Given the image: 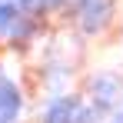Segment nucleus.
<instances>
[{
    "mask_svg": "<svg viewBox=\"0 0 123 123\" xmlns=\"http://www.w3.org/2000/svg\"><path fill=\"white\" fill-rule=\"evenodd\" d=\"M30 30H33V23H30V20H23V17H20V20L13 23V30H10V37H13V40L20 43V40H27V37H30Z\"/></svg>",
    "mask_w": 123,
    "mask_h": 123,
    "instance_id": "6",
    "label": "nucleus"
},
{
    "mask_svg": "<svg viewBox=\"0 0 123 123\" xmlns=\"http://www.w3.org/2000/svg\"><path fill=\"white\" fill-rule=\"evenodd\" d=\"M20 103H23V100H20V90H17L10 80H0V123L17 120Z\"/></svg>",
    "mask_w": 123,
    "mask_h": 123,
    "instance_id": "4",
    "label": "nucleus"
},
{
    "mask_svg": "<svg viewBox=\"0 0 123 123\" xmlns=\"http://www.w3.org/2000/svg\"><path fill=\"white\" fill-rule=\"evenodd\" d=\"M17 20V0H0V33H10Z\"/></svg>",
    "mask_w": 123,
    "mask_h": 123,
    "instance_id": "5",
    "label": "nucleus"
},
{
    "mask_svg": "<svg viewBox=\"0 0 123 123\" xmlns=\"http://www.w3.org/2000/svg\"><path fill=\"white\" fill-rule=\"evenodd\" d=\"M110 13H113V0H83V7H80V27L86 30V33H97V30L106 27Z\"/></svg>",
    "mask_w": 123,
    "mask_h": 123,
    "instance_id": "3",
    "label": "nucleus"
},
{
    "mask_svg": "<svg viewBox=\"0 0 123 123\" xmlns=\"http://www.w3.org/2000/svg\"><path fill=\"white\" fill-rule=\"evenodd\" d=\"M93 100L97 106H123V83L117 73L93 77Z\"/></svg>",
    "mask_w": 123,
    "mask_h": 123,
    "instance_id": "2",
    "label": "nucleus"
},
{
    "mask_svg": "<svg viewBox=\"0 0 123 123\" xmlns=\"http://www.w3.org/2000/svg\"><path fill=\"white\" fill-rule=\"evenodd\" d=\"M110 123H123V106H117V110H113V117H110Z\"/></svg>",
    "mask_w": 123,
    "mask_h": 123,
    "instance_id": "8",
    "label": "nucleus"
},
{
    "mask_svg": "<svg viewBox=\"0 0 123 123\" xmlns=\"http://www.w3.org/2000/svg\"><path fill=\"white\" fill-rule=\"evenodd\" d=\"M0 80H7V77H3V73H0Z\"/></svg>",
    "mask_w": 123,
    "mask_h": 123,
    "instance_id": "9",
    "label": "nucleus"
},
{
    "mask_svg": "<svg viewBox=\"0 0 123 123\" xmlns=\"http://www.w3.org/2000/svg\"><path fill=\"white\" fill-rule=\"evenodd\" d=\"M43 123H90V113L77 97H53L43 110Z\"/></svg>",
    "mask_w": 123,
    "mask_h": 123,
    "instance_id": "1",
    "label": "nucleus"
},
{
    "mask_svg": "<svg viewBox=\"0 0 123 123\" xmlns=\"http://www.w3.org/2000/svg\"><path fill=\"white\" fill-rule=\"evenodd\" d=\"M17 7H30L33 10V7H43V0H17Z\"/></svg>",
    "mask_w": 123,
    "mask_h": 123,
    "instance_id": "7",
    "label": "nucleus"
}]
</instances>
